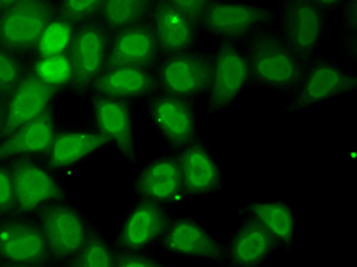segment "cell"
Listing matches in <instances>:
<instances>
[{"label":"cell","instance_id":"cell-1","mask_svg":"<svg viewBox=\"0 0 357 267\" xmlns=\"http://www.w3.org/2000/svg\"><path fill=\"white\" fill-rule=\"evenodd\" d=\"M245 46L254 87L290 98L301 83L308 60L291 49L275 28L259 32Z\"/></svg>","mask_w":357,"mask_h":267},{"label":"cell","instance_id":"cell-2","mask_svg":"<svg viewBox=\"0 0 357 267\" xmlns=\"http://www.w3.org/2000/svg\"><path fill=\"white\" fill-rule=\"evenodd\" d=\"M357 92V68L342 59L316 54L308 60L295 93L284 104L281 115H295L324 106Z\"/></svg>","mask_w":357,"mask_h":267},{"label":"cell","instance_id":"cell-3","mask_svg":"<svg viewBox=\"0 0 357 267\" xmlns=\"http://www.w3.org/2000/svg\"><path fill=\"white\" fill-rule=\"evenodd\" d=\"M250 87L254 84L246 46L217 42L209 49V78L204 96L206 115L218 116L229 112Z\"/></svg>","mask_w":357,"mask_h":267},{"label":"cell","instance_id":"cell-4","mask_svg":"<svg viewBox=\"0 0 357 267\" xmlns=\"http://www.w3.org/2000/svg\"><path fill=\"white\" fill-rule=\"evenodd\" d=\"M105 151H110L107 141L89 121L79 124L61 123L45 159L68 187H75L83 182L84 167Z\"/></svg>","mask_w":357,"mask_h":267},{"label":"cell","instance_id":"cell-5","mask_svg":"<svg viewBox=\"0 0 357 267\" xmlns=\"http://www.w3.org/2000/svg\"><path fill=\"white\" fill-rule=\"evenodd\" d=\"M273 25V10L243 0H217L199 20L202 37L243 45Z\"/></svg>","mask_w":357,"mask_h":267},{"label":"cell","instance_id":"cell-6","mask_svg":"<svg viewBox=\"0 0 357 267\" xmlns=\"http://www.w3.org/2000/svg\"><path fill=\"white\" fill-rule=\"evenodd\" d=\"M11 169L15 215L34 218L42 209L68 199V185L45 158L8 162Z\"/></svg>","mask_w":357,"mask_h":267},{"label":"cell","instance_id":"cell-7","mask_svg":"<svg viewBox=\"0 0 357 267\" xmlns=\"http://www.w3.org/2000/svg\"><path fill=\"white\" fill-rule=\"evenodd\" d=\"M84 101L89 123L107 141L110 151H115L128 165H137V104L101 95H89Z\"/></svg>","mask_w":357,"mask_h":267},{"label":"cell","instance_id":"cell-8","mask_svg":"<svg viewBox=\"0 0 357 267\" xmlns=\"http://www.w3.org/2000/svg\"><path fill=\"white\" fill-rule=\"evenodd\" d=\"M331 17L312 0H282L275 11L278 34L304 60L319 54L330 31Z\"/></svg>","mask_w":357,"mask_h":267},{"label":"cell","instance_id":"cell-9","mask_svg":"<svg viewBox=\"0 0 357 267\" xmlns=\"http://www.w3.org/2000/svg\"><path fill=\"white\" fill-rule=\"evenodd\" d=\"M142 107L153 132L167 148L181 150L204 137L197 102L156 92L142 102Z\"/></svg>","mask_w":357,"mask_h":267},{"label":"cell","instance_id":"cell-10","mask_svg":"<svg viewBox=\"0 0 357 267\" xmlns=\"http://www.w3.org/2000/svg\"><path fill=\"white\" fill-rule=\"evenodd\" d=\"M158 92L199 102L204 100L209 78V51L192 49L160 54L153 64Z\"/></svg>","mask_w":357,"mask_h":267},{"label":"cell","instance_id":"cell-11","mask_svg":"<svg viewBox=\"0 0 357 267\" xmlns=\"http://www.w3.org/2000/svg\"><path fill=\"white\" fill-rule=\"evenodd\" d=\"M0 267H59L36 218L0 220Z\"/></svg>","mask_w":357,"mask_h":267},{"label":"cell","instance_id":"cell-12","mask_svg":"<svg viewBox=\"0 0 357 267\" xmlns=\"http://www.w3.org/2000/svg\"><path fill=\"white\" fill-rule=\"evenodd\" d=\"M176 211L151 200L135 199V204L119 220L113 234V243L119 249L154 252L160 249Z\"/></svg>","mask_w":357,"mask_h":267},{"label":"cell","instance_id":"cell-13","mask_svg":"<svg viewBox=\"0 0 357 267\" xmlns=\"http://www.w3.org/2000/svg\"><path fill=\"white\" fill-rule=\"evenodd\" d=\"M132 191L135 199L156 201L174 211L188 205L177 150L167 148L159 156L142 162L132 181Z\"/></svg>","mask_w":357,"mask_h":267},{"label":"cell","instance_id":"cell-14","mask_svg":"<svg viewBox=\"0 0 357 267\" xmlns=\"http://www.w3.org/2000/svg\"><path fill=\"white\" fill-rule=\"evenodd\" d=\"M59 267H68L87 238L92 220L68 199L42 209L36 217Z\"/></svg>","mask_w":357,"mask_h":267},{"label":"cell","instance_id":"cell-15","mask_svg":"<svg viewBox=\"0 0 357 267\" xmlns=\"http://www.w3.org/2000/svg\"><path fill=\"white\" fill-rule=\"evenodd\" d=\"M160 249L177 260H204L223 266V241L215 236L211 224L197 215H176Z\"/></svg>","mask_w":357,"mask_h":267},{"label":"cell","instance_id":"cell-16","mask_svg":"<svg viewBox=\"0 0 357 267\" xmlns=\"http://www.w3.org/2000/svg\"><path fill=\"white\" fill-rule=\"evenodd\" d=\"M110 32L98 20L79 23L69 55L74 66V79L69 89L70 96L86 98L95 79L107 66Z\"/></svg>","mask_w":357,"mask_h":267},{"label":"cell","instance_id":"cell-17","mask_svg":"<svg viewBox=\"0 0 357 267\" xmlns=\"http://www.w3.org/2000/svg\"><path fill=\"white\" fill-rule=\"evenodd\" d=\"M56 10L55 0H17L0 10V45L31 55L40 32Z\"/></svg>","mask_w":357,"mask_h":267},{"label":"cell","instance_id":"cell-18","mask_svg":"<svg viewBox=\"0 0 357 267\" xmlns=\"http://www.w3.org/2000/svg\"><path fill=\"white\" fill-rule=\"evenodd\" d=\"M182 182L190 201L222 196L226 188L225 167L217 151L202 139L177 150Z\"/></svg>","mask_w":357,"mask_h":267},{"label":"cell","instance_id":"cell-19","mask_svg":"<svg viewBox=\"0 0 357 267\" xmlns=\"http://www.w3.org/2000/svg\"><path fill=\"white\" fill-rule=\"evenodd\" d=\"M63 92L40 83L37 78L26 74L20 83L3 98L2 135L3 137L19 128L34 123L55 109H59Z\"/></svg>","mask_w":357,"mask_h":267},{"label":"cell","instance_id":"cell-20","mask_svg":"<svg viewBox=\"0 0 357 267\" xmlns=\"http://www.w3.org/2000/svg\"><path fill=\"white\" fill-rule=\"evenodd\" d=\"M237 217H245L269 234L277 249L291 254L296 245L299 217L294 201L287 197L250 199L237 208Z\"/></svg>","mask_w":357,"mask_h":267},{"label":"cell","instance_id":"cell-21","mask_svg":"<svg viewBox=\"0 0 357 267\" xmlns=\"http://www.w3.org/2000/svg\"><path fill=\"white\" fill-rule=\"evenodd\" d=\"M160 54L197 49L202 37L199 22L178 11L164 0H158L149 17Z\"/></svg>","mask_w":357,"mask_h":267},{"label":"cell","instance_id":"cell-22","mask_svg":"<svg viewBox=\"0 0 357 267\" xmlns=\"http://www.w3.org/2000/svg\"><path fill=\"white\" fill-rule=\"evenodd\" d=\"M156 92L158 87L153 68L105 66L100 77L95 79L89 95H101L142 104Z\"/></svg>","mask_w":357,"mask_h":267},{"label":"cell","instance_id":"cell-23","mask_svg":"<svg viewBox=\"0 0 357 267\" xmlns=\"http://www.w3.org/2000/svg\"><path fill=\"white\" fill-rule=\"evenodd\" d=\"M159 56L158 40L149 20L110 34L107 66L153 68Z\"/></svg>","mask_w":357,"mask_h":267},{"label":"cell","instance_id":"cell-24","mask_svg":"<svg viewBox=\"0 0 357 267\" xmlns=\"http://www.w3.org/2000/svg\"><path fill=\"white\" fill-rule=\"evenodd\" d=\"M238 228L223 243L225 267H261L277 252V245L257 223L237 217Z\"/></svg>","mask_w":357,"mask_h":267},{"label":"cell","instance_id":"cell-25","mask_svg":"<svg viewBox=\"0 0 357 267\" xmlns=\"http://www.w3.org/2000/svg\"><path fill=\"white\" fill-rule=\"evenodd\" d=\"M60 124L59 109H55L34 123L0 137V162L23 158H45Z\"/></svg>","mask_w":357,"mask_h":267},{"label":"cell","instance_id":"cell-26","mask_svg":"<svg viewBox=\"0 0 357 267\" xmlns=\"http://www.w3.org/2000/svg\"><path fill=\"white\" fill-rule=\"evenodd\" d=\"M156 2L158 0H104L95 20L112 34L149 20Z\"/></svg>","mask_w":357,"mask_h":267},{"label":"cell","instance_id":"cell-27","mask_svg":"<svg viewBox=\"0 0 357 267\" xmlns=\"http://www.w3.org/2000/svg\"><path fill=\"white\" fill-rule=\"evenodd\" d=\"M77 28L78 23L70 20L61 11L55 10L52 17L47 20L45 28L40 32L34 49L28 59L31 56L69 54L72 45H74Z\"/></svg>","mask_w":357,"mask_h":267},{"label":"cell","instance_id":"cell-28","mask_svg":"<svg viewBox=\"0 0 357 267\" xmlns=\"http://www.w3.org/2000/svg\"><path fill=\"white\" fill-rule=\"evenodd\" d=\"M28 74L45 86L69 95L74 79V66L69 54L31 56L28 59Z\"/></svg>","mask_w":357,"mask_h":267},{"label":"cell","instance_id":"cell-29","mask_svg":"<svg viewBox=\"0 0 357 267\" xmlns=\"http://www.w3.org/2000/svg\"><path fill=\"white\" fill-rule=\"evenodd\" d=\"M116 246L98 224L92 223L87 238L68 267H113Z\"/></svg>","mask_w":357,"mask_h":267},{"label":"cell","instance_id":"cell-30","mask_svg":"<svg viewBox=\"0 0 357 267\" xmlns=\"http://www.w3.org/2000/svg\"><path fill=\"white\" fill-rule=\"evenodd\" d=\"M339 46L340 59L357 68V0H347L339 10Z\"/></svg>","mask_w":357,"mask_h":267},{"label":"cell","instance_id":"cell-31","mask_svg":"<svg viewBox=\"0 0 357 267\" xmlns=\"http://www.w3.org/2000/svg\"><path fill=\"white\" fill-rule=\"evenodd\" d=\"M28 74V59L0 45V98L10 93Z\"/></svg>","mask_w":357,"mask_h":267},{"label":"cell","instance_id":"cell-32","mask_svg":"<svg viewBox=\"0 0 357 267\" xmlns=\"http://www.w3.org/2000/svg\"><path fill=\"white\" fill-rule=\"evenodd\" d=\"M104 0H55L56 10L68 15L75 23L93 20L102 6Z\"/></svg>","mask_w":357,"mask_h":267},{"label":"cell","instance_id":"cell-33","mask_svg":"<svg viewBox=\"0 0 357 267\" xmlns=\"http://www.w3.org/2000/svg\"><path fill=\"white\" fill-rule=\"evenodd\" d=\"M172 261L162 260L154 252H141V250H127L116 247L115 264L113 267H169Z\"/></svg>","mask_w":357,"mask_h":267},{"label":"cell","instance_id":"cell-34","mask_svg":"<svg viewBox=\"0 0 357 267\" xmlns=\"http://www.w3.org/2000/svg\"><path fill=\"white\" fill-rule=\"evenodd\" d=\"M15 215V200L11 169L8 162H0V220Z\"/></svg>","mask_w":357,"mask_h":267},{"label":"cell","instance_id":"cell-35","mask_svg":"<svg viewBox=\"0 0 357 267\" xmlns=\"http://www.w3.org/2000/svg\"><path fill=\"white\" fill-rule=\"evenodd\" d=\"M164 2L177 8L178 11L185 13L191 19L199 22L202 15L206 13L208 8L217 2V0H164Z\"/></svg>","mask_w":357,"mask_h":267},{"label":"cell","instance_id":"cell-36","mask_svg":"<svg viewBox=\"0 0 357 267\" xmlns=\"http://www.w3.org/2000/svg\"><path fill=\"white\" fill-rule=\"evenodd\" d=\"M312 2L318 5L322 11H326L330 17H333L336 13H339L347 0H312Z\"/></svg>","mask_w":357,"mask_h":267},{"label":"cell","instance_id":"cell-37","mask_svg":"<svg viewBox=\"0 0 357 267\" xmlns=\"http://www.w3.org/2000/svg\"><path fill=\"white\" fill-rule=\"evenodd\" d=\"M2 115H3V98H0V135H2Z\"/></svg>","mask_w":357,"mask_h":267},{"label":"cell","instance_id":"cell-38","mask_svg":"<svg viewBox=\"0 0 357 267\" xmlns=\"http://www.w3.org/2000/svg\"><path fill=\"white\" fill-rule=\"evenodd\" d=\"M14 2H17V0H0V10H2V8H5V6H10Z\"/></svg>","mask_w":357,"mask_h":267},{"label":"cell","instance_id":"cell-39","mask_svg":"<svg viewBox=\"0 0 357 267\" xmlns=\"http://www.w3.org/2000/svg\"><path fill=\"white\" fill-rule=\"evenodd\" d=\"M277 2H278V3H280V2H282V0H277Z\"/></svg>","mask_w":357,"mask_h":267}]
</instances>
